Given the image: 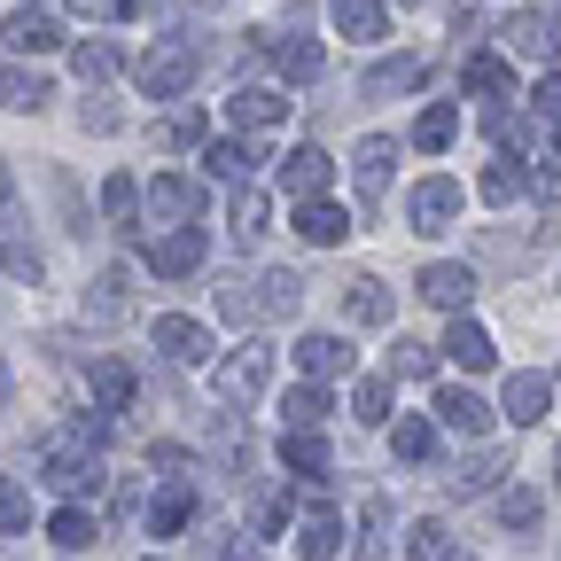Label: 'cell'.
I'll return each mask as SVG.
<instances>
[{"label": "cell", "instance_id": "37", "mask_svg": "<svg viewBox=\"0 0 561 561\" xmlns=\"http://www.w3.org/2000/svg\"><path fill=\"white\" fill-rule=\"evenodd\" d=\"M405 561H460V553H453V530H445L437 515H421V523L405 530Z\"/></svg>", "mask_w": 561, "mask_h": 561}, {"label": "cell", "instance_id": "55", "mask_svg": "<svg viewBox=\"0 0 561 561\" xmlns=\"http://www.w3.org/2000/svg\"><path fill=\"white\" fill-rule=\"evenodd\" d=\"M9 210H16V187H9V172H0V219H9Z\"/></svg>", "mask_w": 561, "mask_h": 561}, {"label": "cell", "instance_id": "13", "mask_svg": "<svg viewBox=\"0 0 561 561\" xmlns=\"http://www.w3.org/2000/svg\"><path fill=\"white\" fill-rule=\"evenodd\" d=\"M553 413V375H507V421H523V430H538V421Z\"/></svg>", "mask_w": 561, "mask_h": 561}, {"label": "cell", "instance_id": "27", "mask_svg": "<svg viewBox=\"0 0 561 561\" xmlns=\"http://www.w3.org/2000/svg\"><path fill=\"white\" fill-rule=\"evenodd\" d=\"M227 219H234V242H242V250H257V242H265V219H273L265 187H234V210H227Z\"/></svg>", "mask_w": 561, "mask_h": 561}, {"label": "cell", "instance_id": "21", "mask_svg": "<svg viewBox=\"0 0 561 561\" xmlns=\"http://www.w3.org/2000/svg\"><path fill=\"white\" fill-rule=\"evenodd\" d=\"M87 390H94V405H102V413H125L140 382H133V367H125V359H94V367H87Z\"/></svg>", "mask_w": 561, "mask_h": 561}, {"label": "cell", "instance_id": "22", "mask_svg": "<svg viewBox=\"0 0 561 561\" xmlns=\"http://www.w3.org/2000/svg\"><path fill=\"white\" fill-rule=\"evenodd\" d=\"M460 79H468V94H483V102H515V70H507V55H468Z\"/></svg>", "mask_w": 561, "mask_h": 561}, {"label": "cell", "instance_id": "35", "mask_svg": "<svg viewBox=\"0 0 561 561\" xmlns=\"http://www.w3.org/2000/svg\"><path fill=\"white\" fill-rule=\"evenodd\" d=\"M297 305H305V273L280 265V273H265V280H257V312H280V320H289Z\"/></svg>", "mask_w": 561, "mask_h": 561}, {"label": "cell", "instance_id": "60", "mask_svg": "<svg viewBox=\"0 0 561 561\" xmlns=\"http://www.w3.org/2000/svg\"><path fill=\"white\" fill-rule=\"evenodd\" d=\"M405 9H413V0H405Z\"/></svg>", "mask_w": 561, "mask_h": 561}, {"label": "cell", "instance_id": "5", "mask_svg": "<svg viewBox=\"0 0 561 561\" xmlns=\"http://www.w3.org/2000/svg\"><path fill=\"white\" fill-rule=\"evenodd\" d=\"M500 39H507L523 62H561V16H553V9H523V16H507Z\"/></svg>", "mask_w": 561, "mask_h": 561}, {"label": "cell", "instance_id": "3", "mask_svg": "<svg viewBox=\"0 0 561 561\" xmlns=\"http://www.w3.org/2000/svg\"><path fill=\"white\" fill-rule=\"evenodd\" d=\"M140 203H149V219H157V227H195V219H203V180H187V172H157L149 187H140Z\"/></svg>", "mask_w": 561, "mask_h": 561}, {"label": "cell", "instance_id": "46", "mask_svg": "<svg viewBox=\"0 0 561 561\" xmlns=\"http://www.w3.org/2000/svg\"><path fill=\"white\" fill-rule=\"evenodd\" d=\"M351 413H359L367 430H382V421H390V382H359V390H351Z\"/></svg>", "mask_w": 561, "mask_h": 561}, {"label": "cell", "instance_id": "43", "mask_svg": "<svg viewBox=\"0 0 561 561\" xmlns=\"http://www.w3.org/2000/svg\"><path fill=\"white\" fill-rule=\"evenodd\" d=\"M203 133H210V125H203V110H172V117L157 125L164 149H203Z\"/></svg>", "mask_w": 561, "mask_h": 561}, {"label": "cell", "instance_id": "30", "mask_svg": "<svg viewBox=\"0 0 561 561\" xmlns=\"http://www.w3.org/2000/svg\"><path fill=\"white\" fill-rule=\"evenodd\" d=\"M47 538H55L62 553H87V546L102 538V523H94V515H87L79 500H70V507H55V523H47Z\"/></svg>", "mask_w": 561, "mask_h": 561}, {"label": "cell", "instance_id": "33", "mask_svg": "<svg viewBox=\"0 0 561 561\" xmlns=\"http://www.w3.org/2000/svg\"><path fill=\"white\" fill-rule=\"evenodd\" d=\"M453 133H460V110H453V102H430V110L413 117V149L437 157V149H453Z\"/></svg>", "mask_w": 561, "mask_h": 561}, {"label": "cell", "instance_id": "9", "mask_svg": "<svg viewBox=\"0 0 561 561\" xmlns=\"http://www.w3.org/2000/svg\"><path fill=\"white\" fill-rule=\"evenodd\" d=\"M157 351H164L172 367H203V359H210V351H219V343H210V328H203V320L157 312Z\"/></svg>", "mask_w": 561, "mask_h": 561}, {"label": "cell", "instance_id": "52", "mask_svg": "<svg viewBox=\"0 0 561 561\" xmlns=\"http://www.w3.org/2000/svg\"><path fill=\"white\" fill-rule=\"evenodd\" d=\"M149 468H157L164 483H180V476H187V453H180V445H149Z\"/></svg>", "mask_w": 561, "mask_h": 561}, {"label": "cell", "instance_id": "51", "mask_svg": "<svg viewBox=\"0 0 561 561\" xmlns=\"http://www.w3.org/2000/svg\"><path fill=\"white\" fill-rule=\"evenodd\" d=\"M530 117H561V70L530 87Z\"/></svg>", "mask_w": 561, "mask_h": 561}, {"label": "cell", "instance_id": "14", "mask_svg": "<svg viewBox=\"0 0 561 561\" xmlns=\"http://www.w3.org/2000/svg\"><path fill=\"white\" fill-rule=\"evenodd\" d=\"M413 289L430 297V305H445V312H468V297H476V265H430Z\"/></svg>", "mask_w": 561, "mask_h": 561}, {"label": "cell", "instance_id": "44", "mask_svg": "<svg viewBox=\"0 0 561 561\" xmlns=\"http://www.w3.org/2000/svg\"><path fill=\"white\" fill-rule=\"evenodd\" d=\"M70 70H79V79H87V87H102V79H110V70H117V47H110V39H87L79 55H70Z\"/></svg>", "mask_w": 561, "mask_h": 561}, {"label": "cell", "instance_id": "39", "mask_svg": "<svg viewBox=\"0 0 561 561\" xmlns=\"http://www.w3.org/2000/svg\"><path fill=\"white\" fill-rule=\"evenodd\" d=\"M87 320H102V328H117V320H125V265H110L94 289H87Z\"/></svg>", "mask_w": 561, "mask_h": 561}, {"label": "cell", "instance_id": "45", "mask_svg": "<svg viewBox=\"0 0 561 561\" xmlns=\"http://www.w3.org/2000/svg\"><path fill=\"white\" fill-rule=\"evenodd\" d=\"M24 523H32V483L0 476V530H24Z\"/></svg>", "mask_w": 561, "mask_h": 561}, {"label": "cell", "instance_id": "28", "mask_svg": "<svg viewBox=\"0 0 561 561\" xmlns=\"http://www.w3.org/2000/svg\"><path fill=\"white\" fill-rule=\"evenodd\" d=\"M390 453L421 468V460H430V453H437V413H405V421H398V430H390Z\"/></svg>", "mask_w": 561, "mask_h": 561}, {"label": "cell", "instance_id": "4", "mask_svg": "<svg viewBox=\"0 0 561 561\" xmlns=\"http://www.w3.org/2000/svg\"><path fill=\"white\" fill-rule=\"evenodd\" d=\"M265 375H273V351H265V343H242L234 359H219V405L242 413V405L265 390Z\"/></svg>", "mask_w": 561, "mask_h": 561}, {"label": "cell", "instance_id": "48", "mask_svg": "<svg viewBox=\"0 0 561 561\" xmlns=\"http://www.w3.org/2000/svg\"><path fill=\"white\" fill-rule=\"evenodd\" d=\"M289 515H297L289 491H265V500H257V530H265V538H273V530H289Z\"/></svg>", "mask_w": 561, "mask_h": 561}, {"label": "cell", "instance_id": "56", "mask_svg": "<svg viewBox=\"0 0 561 561\" xmlns=\"http://www.w3.org/2000/svg\"><path fill=\"white\" fill-rule=\"evenodd\" d=\"M140 9H149V0H117V16H140Z\"/></svg>", "mask_w": 561, "mask_h": 561}, {"label": "cell", "instance_id": "12", "mask_svg": "<svg viewBox=\"0 0 561 561\" xmlns=\"http://www.w3.org/2000/svg\"><path fill=\"white\" fill-rule=\"evenodd\" d=\"M203 250H210V242H203V227H164V234L149 242V265H157L164 280H180V273H195V265H203Z\"/></svg>", "mask_w": 561, "mask_h": 561}, {"label": "cell", "instance_id": "10", "mask_svg": "<svg viewBox=\"0 0 561 561\" xmlns=\"http://www.w3.org/2000/svg\"><path fill=\"white\" fill-rule=\"evenodd\" d=\"M265 55H273V70H280V87H312L320 70H328V47H320V39H297V32L265 39Z\"/></svg>", "mask_w": 561, "mask_h": 561}, {"label": "cell", "instance_id": "53", "mask_svg": "<svg viewBox=\"0 0 561 561\" xmlns=\"http://www.w3.org/2000/svg\"><path fill=\"white\" fill-rule=\"evenodd\" d=\"M210 561H257V546L250 538H227V546H210Z\"/></svg>", "mask_w": 561, "mask_h": 561}, {"label": "cell", "instance_id": "41", "mask_svg": "<svg viewBox=\"0 0 561 561\" xmlns=\"http://www.w3.org/2000/svg\"><path fill=\"white\" fill-rule=\"evenodd\" d=\"M133 210H140V180L110 172V180H102V219H110V227H133Z\"/></svg>", "mask_w": 561, "mask_h": 561}, {"label": "cell", "instance_id": "25", "mask_svg": "<svg viewBox=\"0 0 561 561\" xmlns=\"http://www.w3.org/2000/svg\"><path fill=\"white\" fill-rule=\"evenodd\" d=\"M0 39H9L16 55H55V47H62V32H55V16H39V9H24V16H9V24H0Z\"/></svg>", "mask_w": 561, "mask_h": 561}, {"label": "cell", "instance_id": "8", "mask_svg": "<svg viewBox=\"0 0 561 561\" xmlns=\"http://www.w3.org/2000/svg\"><path fill=\"white\" fill-rule=\"evenodd\" d=\"M437 351H445L460 375H491V367H500V343H491L468 312H453V328H445V343H437Z\"/></svg>", "mask_w": 561, "mask_h": 561}, {"label": "cell", "instance_id": "31", "mask_svg": "<svg viewBox=\"0 0 561 561\" xmlns=\"http://www.w3.org/2000/svg\"><path fill=\"white\" fill-rule=\"evenodd\" d=\"M382 24H390L382 0H335V32L343 39H382Z\"/></svg>", "mask_w": 561, "mask_h": 561}, {"label": "cell", "instance_id": "38", "mask_svg": "<svg viewBox=\"0 0 561 561\" xmlns=\"http://www.w3.org/2000/svg\"><path fill=\"white\" fill-rule=\"evenodd\" d=\"M523 187H530V172H523L515 157H500V164H483V172H476V195H483V203H515Z\"/></svg>", "mask_w": 561, "mask_h": 561}, {"label": "cell", "instance_id": "18", "mask_svg": "<svg viewBox=\"0 0 561 561\" xmlns=\"http://www.w3.org/2000/svg\"><path fill=\"white\" fill-rule=\"evenodd\" d=\"M195 523V491H187V476L180 483H164L157 500H149V538H180Z\"/></svg>", "mask_w": 561, "mask_h": 561}, {"label": "cell", "instance_id": "17", "mask_svg": "<svg viewBox=\"0 0 561 561\" xmlns=\"http://www.w3.org/2000/svg\"><path fill=\"white\" fill-rule=\"evenodd\" d=\"M297 234H305L312 250H335V242L351 234V219H343L328 195H305V203H297Z\"/></svg>", "mask_w": 561, "mask_h": 561}, {"label": "cell", "instance_id": "32", "mask_svg": "<svg viewBox=\"0 0 561 561\" xmlns=\"http://www.w3.org/2000/svg\"><path fill=\"white\" fill-rule=\"evenodd\" d=\"M280 468H289V476H320L328 468V437L320 430H289V437H280Z\"/></svg>", "mask_w": 561, "mask_h": 561}, {"label": "cell", "instance_id": "49", "mask_svg": "<svg viewBox=\"0 0 561 561\" xmlns=\"http://www.w3.org/2000/svg\"><path fill=\"white\" fill-rule=\"evenodd\" d=\"M219 312L227 320H257V297L242 289V280H219Z\"/></svg>", "mask_w": 561, "mask_h": 561}, {"label": "cell", "instance_id": "58", "mask_svg": "<svg viewBox=\"0 0 561 561\" xmlns=\"http://www.w3.org/2000/svg\"><path fill=\"white\" fill-rule=\"evenodd\" d=\"M553 149H561V117H553Z\"/></svg>", "mask_w": 561, "mask_h": 561}, {"label": "cell", "instance_id": "40", "mask_svg": "<svg viewBox=\"0 0 561 561\" xmlns=\"http://www.w3.org/2000/svg\"><path fill=\"white\" fill-rule=\"evenodd\" d=\"M500 476H507V453H476V460L453 468V491H460V500H468V491H500Z\"/></svg>", "mask_w": 561, "mask_h": 561}, {"label": "cell", "instance_id": "26", "mask_svg": "<svg viewBox=\"0 0 561 561\" xmlns=\"http://www.w3.org/2000/svg\"><path fill=\"white\" fill-rule=\"evenodd\" d=\"M55 87L39 79V70H16V62H0V110H47Z\"/></svg>", "mask_w": 561, "mask_h": 561}, {"label": "cell", "instance_id": "24", "mask_svg": "<svg viewBox=\"0 0 561 561\" xmlns=\"http://www.w3.org/2000/svg\"><path fill=\"white\" fill-rule=\"evenodd\" d=\"M359 561H390V500L382 491H367L359 500V546H351Z\"/></svg>", "mask_w": 561, "mask_h": 561}, {"label": "cell", "instance_id": "15", "mask_svg": "<svg viewBox=\"0 0 561 561\" xmlns=\"http://www.w3.org/2000/svg\"><path fill=\"white\" fill-rule=\"evenodd\" d=\"M297 367H305V382H335V375H351V343L343 335H305Z\"/></svg>", "mask_w": 561, "mask_h": 561}, {"label": "cell", "instance_id": "50", "mask_svg": "<svg viewBox=\"0 0 561 561\" xmlns=\"http://www.w3.org/2000/svg\"><path fill=\"white\" fill-rule=\"evenodd\" d=\"M0 265H9L16 280H39V250H32V242H9V250H0Z\"/></svg>", "mask_w": 561, "mask_h": 561}, {"label": "cell", "instance_id": "36", "mask_svg": "<svg viewBox=\"0 0 561 561\" xmlns=\"http://www.w3.org/2000/svg\"><path fill=\"white\" fill-rule=\"evenodd\" d=\"M500 523H507V530H538V523H546V491L507 483V491H500Z\"/></svg>", "mask_w": 561, "mask_h": 561}, {"label": "cell", "instance_id": "34", "mask_svg": "<svg viewBox=\"0 0 561 561\" xmlns=\"http://www.w3.org/2000/svg\"><path fill=\"white\" fill-rule=\"evenodd\" d=\"M280 421H289V430H320L328 421V382H297L289 398H280Z\"/></svg>", "mask_w": 561, "mask_h": 561}, {"label": "cell", "instance_id": "57", "mask_svg": "<svg viewBox=\"0 0 561 561\" xmlns=\"http://www.w3.org/2000/svg\"><path fill=\"white\" fill-rule=\"evenodd\" d=\"M553 491H561V453H553Z\"/></svg>", "mask_w": 561, "mask_h": 561}, {"label": "cell", "instance_id": "16", "mask_svg": "<svg viewBox=\"0 0 561 561\" xmlns=\"http://www.w3.org/2000/svg\"><path fill=\"white\" fill-rule=\"evenodd\" d=\"M297 553H305V561H335V553H343V515H335L328 500H312V515H305V530H297Z\"/></svg>", "mask_w": 561, "mask_h": 561}, {"label": "cell", "instance_id": "47", "mask_svg": "<svg viewBox=\"0 0 561 561\" xmlns=\"http://www.w3.org/2000/svg\"><path fill=\"white\" fill-rule=\"evenodd\" d=\"M390 367H398L405 382H430V375H437V351H430V343H398V351H390Z\"/></svg>", "mask_w": 561, "mask_h": 561}, {"label": "cell", "instance_id": "1", "mask_svg": "<svg viewBox=\"0 0 561 561\" xmlns=\"http://www.w3.org/2000/svg\"><path fill=\"white\" fill-rule=\"evenodd\" d=\"M39 483H55L62 500H87V491H102V445L79 430V421L39 445Z\"/></svg>", "mask_w": 561, "mask_h": 561}, {"label": "cell", "instance_id": "54", "mask_svg": "<svg viewBox=\"0 0 561 561\" xmlns=\"http://www.w3.org/2000/svg\"><path fill=\"white\" fill-rule=\"evenodd\" d=\"M70 9H79V16H94V24H110V16H117V0H70Z\"/></svg>", "mask_w": 561, "mask_h": 561}, {"label": "cell", "instance_id": "20", "mask_svg": "<svg viewBox=\"0 0 561 561\" xmlns=\"http://www.w3.org/2000/svg\"><path fill=\"white\" fill-rule=\"evenodd\" d=\"M227 110H234V125H242V133H273L280 117H289V102H280V87H242V94H234Z\"/></svg>", "mask_w": 561, "mask_h": 561}, {"label": "cell", "instance_id": "29", "mask_svg": "<svg viewBox=\"0 0 561 561\" xmlns=\"http://www.w3.org/2000/svg\"><path fill=\"white\" fill-rule=\"evenodd\" d=\"M343 305H351V320H359V328H390V312H398V305H390V289H382L375 273L351 280V297H343Z\"/></svg>", "mask_w": 561, "mask_h": 561}, {"label": "cell", "instance_id": "42", "mask_svg": "<svg viewBox=\"0 0 561 561\" xmlns=\"http://www.w3.org/2000/svg\"><path fill=\"white\" fill-rule=\"evenodd\" d=\"M421 79H430V62H421V55H390V62H375V94H398V87H421Z\"/></svg>", "mask_w": 561, "mask_h": 561}, {"label": "cell", "instance_id": "59", "mask_svg": "<svg viewBox=\"0 0 561 561\" xmlns=\"http://www.w3.org/2000/svg\"><path fill=\"white\" fill-rule=\"evenodd\" d=\"M553 16H561V0H553Z\"/></svg>", "mask_w": 561, "mask_h": 561}, {"label": "cell", "instance_id": "2", "mask_svg": "<svg viewBox=\"0 0 561 561\" xmlns=\"http://www.w3.org/2000/svg\"><path fill=\"white\" fill-rule=\"evenodd\" d=\"M195 70H203V55H195L187 39H157L149 55L133 62V87L149 94V102H172V94H187V87H195Z\"/></svg>", "mask_w": 561, "mask_h": 561}, {"label": "cell", "instance_id": "7", "mask_svg": "<svg viewBox=\"0 0 561 561\" xmlns=\"http://www.w3.org/2000/svg\"><path fill=\"white\" fill-rule=\"evenodd\" d=\"M405 219H413V234H445L460 219V180H421L405 195Z\"/></svg>", "mask_w": 561, "mask_h": 561}, {"label": "cell", "instance_id": "6", "mask_svg": "<svg viewBox=\"0 0 561 561\" xmlns=\"http://www.w3.org/2000/svg\"><path fill=\"white\" fill-rule=\"evenodd\" d=\"M390 172H398V140L390 133H367L359 149H351V187H359V203H382L390 195Z\"/></svg>", "mask_w": 561, "mask_h": 561}, {"label": "cell", "instance_id": "11", "mask_svg": "<svg viewBox=\"0 0 561 561\" xmlns=\"http://www.w3.org/2000/svg\"><path fill=\"white\" fill-rule=\"evenodd\" d=\"M430 413H437V430H453V437H483V430H491V405H483L476 390H460V382H445Z\"/></svg>", "mask_w": 561, "mask_h": 561}, {"label": "cell", "instance_id": "19", "mask_svg": "<svg viewBox=\"0 0 561 561\" xmlns=\"http://www.w3.org/2000/svg\"><path fill=\"white\" fill-rule=\"evenodd\" d=\"M328 172H335L328 149H289V157H280V187H289L297 203L305 195H328Z\"/></svg>", "mask_w": 561, "mask_h": 561}, {"label": "cell", "instance_id": "23", "mask_svg": "<svg viewBox=\"0 0 561 561\" xmlns=\"http://www.w3.org/2000/svg\"><path fill=\"white\" fill-rule=\"evenodd\" d=\"M203 172H210V180H227V187H250L257 149H250V140H210V149H203Z\"/></svg>", "mask_w": 561, "mask_h": 561}]
</instances>
